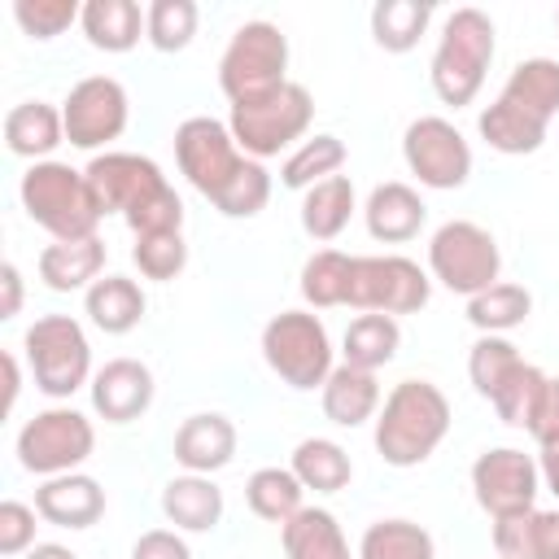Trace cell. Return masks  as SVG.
Segmentation results:
<instances>
[{
  "instance_id": "1",
  "label": "cell",
  "mask_w": 559,
  "mask_h": 559,
  "mask_svg": "<svg viewBox=\"0 0 559 559\" xmlns=\"http://www.w3.org/2000/svg\"><path fill=\"white\" fill-rule=\"evenodd\" d=\"M105 214H122L131 236H170L183 231V201L162 175V166L144 153L105 148L83 166Z\"/></svg>"
},
{
  "instance_id": "2",
  "label": "cell",
  "mask_w": 559,
  "mask_h": 559,
  "mask_svg": "<svg viewBox=\"0 0 559 559\" xmlns=\"http://www.w3.org/2000/svg\"><path fill=\"white\" fill-rule=\"evenodd\" d=\"M450 397L432 380H402L389 389L376 415V454L389 467H419L450 432Z\"/></svg>"
},
{
  "instance_id": "3",
  "label": "cell",
  "mask_w": 559,
  "mask_h": 559,
  "mask_svg": "<svg viewBox=\"0 0 559 559\" xmlns=\"http://www.w3.org/2000/svg\"><path fill=\"white\" fill-rule=\"evenodd\" d=\"M17 197H22L26 218L39 223L52 240H87V236H96V227L105 218L87 175L57 157L26 166Z\"/></svg>"
},
{
  "instance_id": "4",
  "label": "cell",
  "mask_w": 559,
  "mask_h": 559,
  "mask_svg": "<svg viewBox=\"0 0 559 559\" xmlns=\"http://www.w3.org/2000/svg\"><path fill=\"white\" fill-rule=\"evenodd\" d=\"M493 17L485 9H454L437 35V48H432V66H428V83L437 92L441 105H472L476 92L485 87V74H489V61H493Z\"/></svg>"
},
{
  "instance_id": "5",
  "label": "cell",
  "mask_w": 559,
  "mask_h": 559,
  "mask_svg": "<svg viewBox=\"0 0 559 559\" xmlns=\"http://www.w3.org/2000/svg\"><path fill=\"white\" fill-rule=\"evenodd\" d=\"M314 122V96L306 83H280L262 96H249V100H236L231 105V135L240 144L245 157L253 162H266V157H280L293 140H301Z\"/></svg>"
},
{
  "instance_id": "6",
  "label": "cell",
  "mask_w": 559,
  "mask_h": 559,
  "mask_svg": "<svg viewBox=\"0 0 559 559\" xmlns=\"http://www.w3.org/2000/svg\"><path fill=\"white\" fill-rule=\"evenodd\" d=\"M35 389L52 402H66L70 393H79L83 384H92V345L79 319L70 314H44L26 328L22 336Z\"/></svg>"
},
{
  "instance_id": "7",
  "label": "cell",
  "mask_w": 559,
  "mask_h": 559,
  "mask_svg": "<svg viewBox=\"0 0 559 559\" xmlns=\"http://www.w3.org/2000/svg\"><path fill=\"white\" fill-rule=\"evenodd\" d=\"M262 358L266 367L297 393L323 389L332 376V336L319 314L310 310H280L262 328Z\"/></svg>"
},
{
  "instance_id": "8",
  "label": "cell",
  "mask_w": 559,
  "mask_h": 559,
  "mask_svg": "<svg viewBox=\"0 0 559 559\" xmlns=\"http://www.w3.org/2000/svg\"><path fill=\"white\" fill-rule=\"evenodd\" d=\"M280 83H288V35L266 17L240 22L231 31L223 57H218L223 96L236 105V100L262 96V92H271Z\"/></svg>"
},
{
  "instance_id": "9",
  "label": "cell",
  "mask_w": 559,
  "mask_h": 559,
  "mask_svg": "<svg viewBox=\"0 0 559 559\" xmlns=\"http://www.w3.org/2000/svg\"><path fill=\"white\" fill-rule=\"evenodd\" d=\"M498 271H502V249L489 227H480L472 218H450L432 231L428 275L441 288H450L459 297H476L489 284H498Z\"/></svg>"
},
{
  "instance_id": "10",
  "label": "cell",
  "mask_w": 559,
  "mask_h": 559,
  "mask_svg": "<svg viewBox=\"0 0 559 559\" xmlns=\"http://www.w3.org/2000/svg\"><path fill=\"white\" fill-rule=\"evenodd\" d=\"M17 463L35 476H66V472H79L92 450H96V428L83 411L74 406H48L39 415H31L22 428H17Z\"/></svg>"
},
{
  "instance_id": "11",
  "label": "cell",
  "mask_w": 559,
  "mask_h": 559,
  "mask_svg": "<svg viewBox=\"0 0 559 559\" xmlns=\"http://www.w3.org/2000/svg\"><path fill=\"white\" fill-rule=\"evenodd\" d=\"M432 297V275L402 253H354L345 306L362 314H415Z\"/></svg>"
},
{
  "instance_id": "12",
  "label": "cell",
  "mask_w": 559,
  "mask_h": 559,
  "mask_svg": "<svg viewBox=\"0 0 559 559\" xmlns=\"http://www.w3.org/2000/svg\"><path fill=\"white\" fill-rule=\"evenodd\" d=\"M175 162H179V175L214 205L249 157L240 153L227 122H218L210 114H192L175 127Z\"/></svg>"
},
{
  "instance_id": "13",
  "label": "cell",
  "mask_w": 559,
  "mask_h": 559,
  "mask_svg": "<svg viewBox=\"0 0 559 559\" xmlns=\"http://www.w3.org/2000/svg\"><path fill=\"white\" fill-rule=\"evenodd\" d=\"M402 162L432 192H454V188H463L472 179V144L441 114H424V118H415L406 127Z\"/></svg>"
},
{
  "instance_id": "14",
  "label": "cell",
  "mask_w": 559,
  "mask_h": 559,
  "mask_svg": "<svg viewBox=\"0 0 559 559\" xmlns=\"http://www.w3.org/2000/svg\"><path fill=\"white\" fill-rule=\"evenodd\" d=\"M127 118H131V96L114 74H87L61 100L66 144H74L83 153H96L109 140H118L127 131Z\"/></svg>"
},
{
  "instance_id": "15",
  "label": "cell",
  "mask_w": 559,
  "mask_h": 559,
  "mask_svg": "<svg viewBox=\"0 0 559 559\" xmlns=\"http://www.w3.org/2000/svg\"><path fill=\"white\" fill-rule=\"evenodd\" d=\"M472 493H476V502H480V511L489 520L533 511L537 507V493H542L537 459L524 454V450H515V445L485 450L472 463Z\"/></svg>"
},
{
  "instance_id": "16",
  "label": "cell",
  "mask_w": 559,
  "mask_h": 559,
  "mask_svg": "<svg viewBox=\"0 0 559 559\" xmlns=\"http://www.w3.org/2000/svg\"><path fill=\"white\" fill-rule=\"evenodd\" d=\"M87 393H92V411L105 424H131V419H140L153 406L157 384H153L148 362H140V358H109L92 376Z\"/></svg>"
},
{
  "instance_id": "17",
  "label": "cell",
  "mask_w": 559,
  "mask_h": 559,
  "mask_svg": "<svg viewBox=\"0 0 559 559\" xmlns=\"http://www.w3.org/2000/svg\"><path fill=\"white\" fill-rule=\"evenodd\" d=\"M236 445H240V432H236V424H231L227 415H218V411H197V415H188V419L175 428L170 454H175V463H179L183 472L214 476V472H223V467L236 459Z\"/></svg>"
},
{
  "instance_id": "18",
  "label": "cell",
  "mask_w": 559,
  "mask_h": 559,
  "mask_svg": "<svg viewBox=\"0 0 559 559\" xmlns=\"http://www.w3.org/2000/svg\"><path fill=\"white\" fill-rule=\"evenodd\" d=\"M35 511H39V520H48L57 528H92L105 515V489L87 472L48 476L35 489Z\"/></svg>"
},
{
  "instance_id": "19",
  "label": "cell",
  "mask_w": 559,
  "mask_h": 559,
  "mask_svg": "<svg viewBox=\"0 0 559 559\" xmlns=\"http://www.w3.org/2000/svg\"><path fill=\"white\" fill-rule=\"evenodd\" d=\"M424 218H428L424 197L411 183H402V179L376 183L371 197H367V205H362V223H367L371 240H380V245H406V240H415L419 227H424Z\"/></svg>"
},
{
  "instance_id": "20",
  "label": "cell",
  "mask_w": 559,
  "mask_h": 559,
  "mask_svg": "<svg viewBox=\"0 0 559 559\" xmlns=\"http://www.w3.org/2000/svg\"><path fill=\"white\" fill-rule=\"evenodd\" d=\"M319 402L336 428H362L367 419L380 415V380H376V371L336 362L319 389Z\"/></svg>"
},
{
  "instance_id": "21",
  "label": "cell",
  "mask_w": 559,
  "mask_h": 559,
  "mask_svg": "<svg viewBox=\"0 0 559 559\" xmlns=\"http://www.w3.org/2000/svg\"><path fill=\"white\" fill-rule=\"evenodd\" d=\"M105 271V240H52L39 253V280L52 293H87Z\"/></svg>"
},
{
  "instance_id": "22",
  "label": "cell",
  "mask_w": 559,
  "mask_h": 559,
  "mask_svg": "<svg viewBox=\"0 0 559 559\" xmlns=\"http://www.w3.org/2000/svg\"><path fill=\"white\" fill-rule=\"evenodd\" d=\"M57 144H66V122H61L57 105L22 100V105H13L4 114V148L13 157H26L35 166V162H48Z\"/></svg>"
},
{
  "instance_id": "23",
  "label": "cell",
  "mask_w": 559,
  "mask_h": 559,
  "mask_svg": "<svg viewBox=\"0 0 559 559\" xmlns=\"http://www.w3.org/2000/svg\"><path fill=\"white\" fill-rule=\"evenodd\" d=\"M162 515L179 533H210L223 520V489L210 476H197V472L170 476L162 485Z\"/></svg>"
},
{
  "instance_id": "24",
  "label": "cell",
  "mask_w": 559,
  "mask_h": 559,
  "mask_svg": "<svg viewBox=\"0 0 559 559\" xmlns=\"http://www.w3.org/2000/svg\"><path fill=\"white\" fill-rule=\"evenodd\" d=\"M546 127H550V122H542L537 114L520 109V105L507 100V96H498L493 105H485L480 118H476L480 140H485L493 153H502V157H528V153H537V148L546 144Z\"/></svg>"
},
{
  "instance_id": "25",
  "label": "cell",
  "mask_w": 559,
  "mask_h": 559,
  "mask_svg": "<svg viewBox=\"0 0 559 559\" xmlns=\"http://www.w3.org/2000/svg\"><path fill=\"white\" fill-rule=\"evenodd\" d=\"M83 310L105 336H127V332L140 328V319L148 310V297L131 275H100L83 293Z\"/></svg>"
},
{
  "instance_id": "26",
  "label": "cell",
  "mask_w": 559,
  "mask_h": 559,
  "mask_svg": "<svg viewBox=\"0 0 559 559\" xmlns=\"http://www.w3.org/2000/svg\"><path fill=\"white\" fill-rule=\"evenodd\" d=\"M493 550L502 559H559V511H520L493 520Z\"/></svg>"
},
{
  "instance_id": "27",
  "label": "cell",
  "mask_w": 559,
  "mask_h": 559,
  "mask_svg": "<svg viewBox=\"0 0 559 559\" xmlns=\"http://www.w3.org/2000/svg\"><path fill=\"white\" fill-rule=\"evenodd\" d=\"M284 559H349L345 528L323 507H301L288 524H280Z\"/></svg>"
},
{
  "instance_id": "28",
  "label": "cell",
  "mask_w": 559,
  "mask_h": 559,
  "mask_svg": "<svg viewBox=\"0 0 559 559\" xmlns=\"http://www.w3.org/2000/svg\"><path fill=\"white\" fill-rule=\"evenodd\" d=\"M83 35L100 52H131L144 39V9L135 0H87L79 17Z\"/></svg>"
},
{
  "instance_id": "29",
  "label": "cell",
  "mask_w": 559,
  "mask_h": 559,
  "mask_svg": "<svg viewBox=\"0 0 559 559\" xmlns=\"http://www.w3.org/2000/svg\"><path fill=\"white\" fill-rule=\"evenodd\" d=\"M354 210H358V201H354L349 175H332V179H323V183L301 192V231L310 240L328 245V240H336L349 227Z\"/></svg>"
},
{
  "instance_id": "30",
  "label": "cell",
  "mask_w": 559,
  "mask_h": 559,
  "mask_svg": "<svg viewBox=\"0 0 559 559\" xmlns=\"http://www.w3.org/2000/svg\"><path fill=\"white\" fill-rule=\"evenodd\" d=\"M288 467L301 480V489H314V493H341L354 480V463H349L345 445H336L332 437H306V441H297Z\"/></svg>"
},
{
  "instance_id": "31",
  "label": "cell",
  "mask_w": 559,
  "mask_h": 559,
  "mask_svg": "<svg viewBox=\"0 0 559 559\" xmlns=\"http://www.w3.org/2000/svg\"><path fill=\"white\" fill-rule=\"evenodd\" d=\"M397 345H402V328L393 314H358L349 328H345V341H341V362L349 367H362V371H380L397 358Z\"/></svg>"
},
{
  "instance_id": "32",
  "label": "cell",
  "mask_w": 559,
  "mask_h": 559,
  "mask_svg": "<svg viewBox=\"0 0 559 559\" xmlns=\"http://www.w3.org/2000/svg\"><path fill=\"white\" fill-rule=\"evenodd\" d=\"M498 96H507V100H515L520 109H528V114H537L542 122H550V118L559 114V61H555V57H524V61L507 74V83H502Z\"/></svg>"
},
{
  "instance_id": "33",
  "label": "cell",
  "mask_w": 559,
  "mask_h": 559,
  "mask_svg": "<svg viewBox=\"0 0 559 559\" xmlns=\"http://www.w3.org/2000/svg\"><path fill=\"white\" fill-rule=\"evenodd\" d=\"M533 314V293L524 284H489L485 293L467 297V323L480 332V336H502L511 328H520L524 319Z\"/></svg>"
},
{
  "instance_id": "34",
  "label": "cell",
  "mask_w": 559,
  "mask_h": 559,
  "mask_svg": "<svg viewBox=\"0 0 559 559\" xmlns=\"http://www.w3.org/2000/svg\"><path fill=\"white\" fill-rule=\"evenodd\" d=\"M358 559H437V542L415 520H376L358 537Z\"/></svg>"
},
{
  "instance_id": "35",
  "label": "cell",
  "mask_w": 559,
  "mask_h": 559,
  "mask_svg": "<svg viewBox=\"0 0 559 559\" xmlns=\"http://www.w3.org/2000/svg\"><path fill=\"white\" fill-rule=\"evenodd\" d=\"M345 157H349V153H345V140L319 131V135L301 140V144L284 157V166H280V183L293 188V192H306V188L332 179V175L345 166Z\"/></svg>"
},
{
  "instance_id": "36",
  "label": "cell",
  "mask_w": 559,
  "mask_h": 559,
  "mask_svg": "<svg viewBox=\"0 0 559 559\" xmlns=\"http://www.w3.org/2000/svg\"><path fill=\"white\" fill-rule=\"evenodd\" d=\"M306 489L301 480L293 476V467H258L249 480H245V502L258 520L266 524H288L306 502Z\"/></svg>"
},
{
  "instance_id": "37",
  "label": "cell",
  "mask_w": 559,
  "mask_h": 559,
  "mask_svg": "<svg viewBox=\"0 0 559 559\" xmlns=\"http://www.w3.org/2000/svg\"><path fill=\"white\" fill-rule=\"evenodd\" d=\"M432 22L428 0H376L371 4V39L384 52H411Z\"/></svg>"
},
{
  "instance_id": "38",
  "label": "cell",
  "mask_w": 559,
  "mask_h": 559,
  "mask_svg": "<svg viewBox=\"0 0 559 559\" xmlns=\"http://www.w3.org/2000/svg\"><path fill=\"white\" fill-rule=\"evenodd\" d=\"M349 266H354V253L314 249V253L301 262V280H297L306 306H314V310L345 306V297H349Z\"/></svg>"
},
{
  "instance_id": "39",
  "label": "cell",
  "mask_w": 559,
  "mask_h": 559,
  "mask_svg": "<svg viewBox=\"0 0 559 559\" xmlns=\"http://www.w3.org/2000/svg\"><path fill=\"white\" fill-rule=\"evenodd\" d=\"M197 22H201V9L192 0H153L144 9V39L157 52H183L197 35Z\"/></svg>"
},
{
  "instance_id": "40",
  "label": "cell",
  "mask_w": 559,
  "mask_h": 559,
  "mask_svg": "<svg viewBox=\"0 0 559 559\" xmlns=\"http://www.w3.org/2000/svg\"><path fill=\"white\" fill-rule=\"evenodd\" d=\"M524 358H520V349L507 341V336H476V345L467 349V380H472V389L489 402L498 389H502V380L520 367Z\"/></svg>"
},
{
  "instance_id": "41",
  "label": "cell",
  "mask_w": 559,
  "mask_h": 559,
  "mask_svg": "<svg viewBox=\"0 0 559 559\" xmlns=\"http://www.w3.org/2000/svg\"><path fill=\"white\" fill-rule=\"evenodd\" d=\"M546 371L542 367H533V362H520L507 380H502V389L489 397V406L498 411V419L502 424H511V428H528V419H533V406H537V397H542V389H546Z\"/></svg>"
},
{
  "instance_id": "42",
  "label": "cell",
  "mask_w": 559,
  "mask_h": 559,
  "mask_svg": "<svg viewBox=\"0 0 559 559\" xmlns=\"http://www.w3.org/2000/svg\"><path fill=\"white\" fill-rule=\"evenodd\" d=\"M266 201H271V170L249 157V162L240 166V175L223 188V197L214 201V210H218L223 218H253V214L266 210Z\"/></svg>"
},
{
  "instance_id": "43",
  "label": "cell",
  "mask_w": 559,
  "mask_h": 559,
  "mask_svg": "<svg viewBox=\"0 0 559 559\" xmlns=\"http://www.w3.org/2000/svg\"><path fill=\"white\" fill-rule=\"evenodd\" d=\"M131 262L140 266L144 280H175V275L188 266L183 231H170V236H135Z\"/></svg>"
},
{
  "instance_id": "44",
  "label": "cell",
  "mask_w": 559,
  "mask_h": 559,
  "mask_svg": "<svg viewBox=\"0 0 559 559\" xmlns=\"http://www.w3.org/2000/svg\"><path fill=\"white\" fill-rule=\"evenodd\" d=\"M79 17H83V4L74 0H13V22L31 39H57Z\"/></svg>"
},
{
  "instance_id": "45",
  "label": "cell",
  "mask_w": 559,
  "mask_h": 559,
  "mask_svg": "<svg viewBox=\"0 0 559 559\" xmlns=\"http://www.w3.org/2000/svg\"><path fill=\"white\" fill-rule=\"evenodd\" d=\"M35 507H26V502H17V498H4L0 502V555L4 559H17V555H26L31 546H35Z\"/></svg>"
},
{
  "instance_id": "46",
  "label": "cell",
  "mask_w": 559,
  "mask_h": 559,
  "mask_svg": "<svg viewBox=\"0 0 559 559\" xmlns=\"http://www.w3.org/2000/svg\"><path fill=\"white\" fill-rule=\"evenodd\" d=\"M537 445H550V441H559V376H550L546 380V389H542V397H537V406H533V419H528V428H524Z\"/></svg>"
},
{
  "instance_id": "47",
  "label": "cell",
  "mask_w": 559,
  "mask_h": 559,
  "mask_svg": "<svg viewBox=\"0 0 559 559\" xmlns=\"http://www.w3.org/2000/svg\"><path fill=\"white\" fill-rule=\"evenodd\" d=\"M131 559H192V546L179 537V528H148L135 537Z\"/></svg>"
},
{
  "instance_id": "48",
  "label": "cell",
  "mask_w": 559,
  "mask_h": 559,
  "mask_svg": "<svg viewBox=\"0 0 559 559\" xmlns=\"http://www.w3.org/2000/svg\"><path fill=\"white\" fill-rule=\"evenodd\" d=\"M0 288H4V301H0V319H13L22 310V271L13 262L0 266Z\"/></svg>"
},
{
  "instance_id": "49",
  "label": "cell",
  "mask_w": 559,
  "mask_h": 559,
  "mask_svg": "<svg viewBox=\"0 0 559 559\" xmlns=\"http://www.w3.org/2000/svg\"><path fill=\"white\" fill-rule=\"evenodd\" d=\"M537 472H542V485L559 498V441L542 445V454H537Z\"/></svg>"
},
{
  "instance_id": "50",
  "label": "cell",
  "mask_w": 559,
  "mask_h": 559,
  "mask_svg": "<svg viewBox=\"0 0 559 559\" xmlns=\"http://www.w3.org/2000/svg\"><path fill=\"white\" fill-rule=\"evenodd\" d=\"M17 393H22V367L17 354H4V411L17 406Z\"/></svg>"
},
{
  "instance_id": "51",
  "label": "cell",
  "mask_w": 559,
  "mask_h": 559,
  "mask_svg": "<svg viewBox=\"0 0 559 559\" xmlns=\"http://www.w3.org/2000/svg\"><path fill=\"white\" fill-rule=\"evenodd\" d=\"M17 559H79L70 546H61V542H35L26 555H17Z\"/></svg>"
},
{
  "instance_id": "52",
  "label": "cell",
  "mask_w": 559,
  "mask_h": 559,
  "mask_svg": "<svg viewBox=\"0 0 559 559\" xmlns=\"http://www.w3.org/2000/svg\"><path fill=\"white\" fill-rule=\"evenodd\" d=\"M555 26H559V13H555Z\"/></svg>"
},
{
  "instance_id": "53",
  "label": "cell",
  "mask_w": 559,
  "mask_h": 559,
  "mask_svg": "<svg viewBox=\"0 0 559 559\" xmlns=\"http://www.w3.org/2000/svg\"><path fill=\"white\" fill-rule=\"evenodd\" d=\"M498 559H502V555H498Z\"/></svg>"
}]
</instances>
